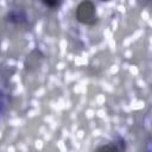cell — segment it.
Segmentation results:
<instances>
[{
    "label": "cell",
    "mask_w": 152,
    "mask_h": 152,
    "mask_svg": "<svg viewBox=\"0 0 152 152\" xmlns=\"http://www.w3.org/2000/svg\"><path fill=\"white\" fill-rule=\"evenodd\" d=\"M75 18L83 25H95L97 23L96 7L90 0L81 1L75 10Z\"/></svg>",
    "instance_id": "cell-1"
},
{
    "label": "cell",
    "mask_w": 152,
    "mask_h": 152,
    "mask_svg": "<svg viewBox=\"0 0 152 152\" xmlns=\"http://www.w3.org/2000/svg\"><path fill=\"white\" fill-rule=\"evenodd\" d=\"M38 55H40V51L39 50H33L30 55H27L26 57V61H25V69L27 70H32L33 68H37L40 65L43 59H39L38 61Z\"/></svg>",
    "instance_id": "cell-2"
},
{
    "label": "cell",
    "mask_w": 152,
    "mask_h": 152,
    "mask_svg": "<svg viewBox=\"0 0 152 152\" xmlns=\"http://www.w3.org/2000/svg\"><path fill=\"white\" fill-rule=\"evenodd\" d=\"M8 21L11 23H14V24H23L26 21V17L23 12H19V11H12L11 13H8V17H7Z\"/></svg>",
    "instance_id": "cell-3"
},
{
    "label": "cell",
    "mask_w": 152,
    "mask_h": 152,
    "mask_svg": "<svg viewBox=\"0 0 152 152\" xmlns=\"http://www.w3.org/2000/svg\"><path fill=\"white\" fill-rule=\"evenodd\" d=\"M40 1L45 7L50 10H57L62 5V0H40Z\"/></svg>",
    "instance_id": "cell-4"
},
{
    "label": "cell",
    "mask_w": 152,
    "mask_h": 152,
    "mask_svg": "<svg viewBox=\"0 0 152 152\" xmlns=\"http://www.w3.org/2000/svg\"><path fill=\"white\" fill-rule=\"evenodd\" d=\"M101 1H108V0H101Z\"/></svg>",
    "instance_id": "cell-5"
}]
</instances>
